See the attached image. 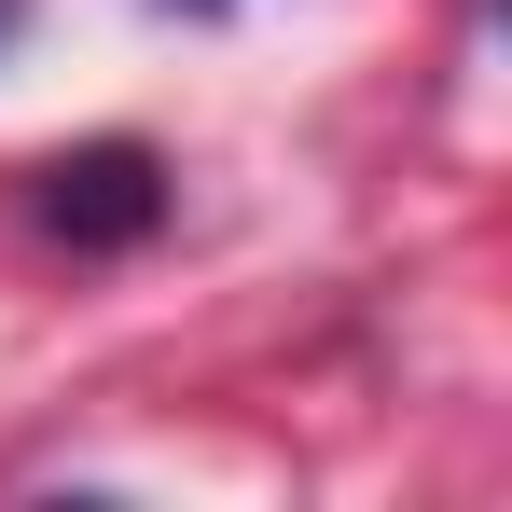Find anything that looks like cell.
<instances>
[{"label":"cell","mask_w":512,"mask_h":512,"mask_svg":"<svg viewBox=\"0 0 512 512\" xmlns=\"http://www.w3.org/2000/svg\"><path fill=\"white\" fill-rule=\"evenodd\" d=\"M153 222H167V167L139 139H97V153H56L42 167V236H70V250H125Z\"/></svg>","instance_id":"1"},{"label":"cell","mask_w":512,"mask_h":512,"mask_svg":"<svg viewBox=\"0 0 512 512\" xmlns=\"http://www.w3.org/2000/svg\"><path fill=\"white\" fill-rule=\"evenodd\" d=\"M167 14H236V0H167Z\"/></svg>","instance_id":"2"},{"label":"cell","mask_w":512,"mask_h":512,"mask_svg":"<svg viewBox=\"0 0 512 512\" xmlns=\"http://www.w3.org/2000/svg\"><path fill=\"white\" fill-rule=\"evenodd\" d=\"M0 28H14V0H0Z\"/></svg>","instance_id":"3"}]
</instances>
